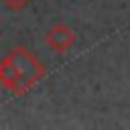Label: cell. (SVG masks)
I'll return each instance as SVG.
<instances>
[{
	"mask_svg": "<svg viewBox=\"0 0 130 130\" xmlns=\"http://www.w3.org/2000/svg\"><path fill=\"white\" fill-rule=\"evenodd\" d=\"M0 85L4 89H8L10 93H14V95L20 98V79H18V73H16L14 65L6 57L0 59Z\"/></svg>",
	"mask_w": 130,
	"mask_h": 130,
	"instance_id": "3",
	"label": "cell"
},
{
	"mask_svg": "<svg viewBox=\"0 0 130 130\" xmlns=\"http://www.w3.org/2000/svg\"><path fill=\"white\" fill-rule=\"evenodd\" d=\"M4 57L14 65L16 73H18V79H20V95H26L41 81V77L47 73L45 63L32 51H28L22 45H14Z\"/></svg>",
	"mask_w": 130,
	"mask_h": 130,
	"instance_id": "1",
	"label": "cell"
},
{
	"mask_svg": "<svg viewBox=\"0 0 130 130\" xmlns=\"http://www.w3.org/2000/svg\"><path fill=\"white\" fill-rule=\"evenodd\" d=\"M128 2H130V0H128Z\"/></svg>",
	"mask_w": 130,
	"mask_h": 130,
	"instance_id": "5",
	"label": "cell"
},
{
	"mask_svg": "<svg viewBox=\"0 0 130 130\" xmlns=\"http://www.w3.org/2000/svg\"><path fill=\"white\" fill-rule=\"evenodd\" d=\"M77 41V35L73 32V28L65 22H55L53 26L47 28L45 32V45L51 49V51H57V53H65L69 51Z\"/></svg>",
	"mask_w": 130,
	"mask_h": 130,
	"instance_id": "2",
	"label": "cell"
},
{
	"mask_svg": "<svg viewBox=\"0 0 130 130\" xmlns=\"http://www.w3.org/2000/svg\"><path fill=\"white\" fill-rule=\"evenodd\" d=\"M30 0H2V4L8 8V10H12V12H18V10H22L26 4H28Z\"/></svg>",
	"mask_w": 130,
	"mask_h": 130,
	"instance_id": "4",
	"label": "cell"
}]
</instances>
